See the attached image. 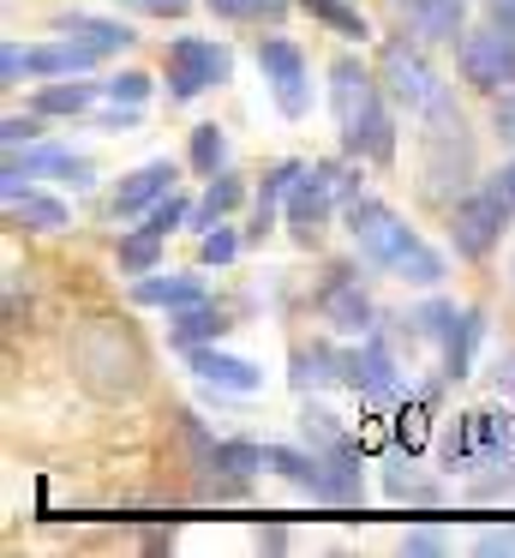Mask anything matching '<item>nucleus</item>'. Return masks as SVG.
<instances>
[{"instance_id": "obj_1", "label": "nucleus", "mask_w": 515, "mask_h": 558, "mask_svg": "<svg viewBox=\"0 0 515 558\" xmlns=\"http://www.w3.org/2000/svg\"><path fill=\"white\" fill-rule=\"evenodd\" d=\"M72 378L102 402H132L150 378V354H144L138 330L126 318H84L66 342Z\"/></svg>"}, {"instance_id": "obj_2", "label": "nucleus", "mask_w": 515, "mask_h": 558, "mask_svg": "<svg viewBox=\"0 0 515 558\" xmlns=\"http://www.w3.org/2000/svg\"><path fill=\"white\" fill-rule=\"evenodd\" d=\"M371 66H378L383 97H390L407 121H426L431 109L455 102V90L443 85V73L431 66L426 43H419L414 31H402V37H378V61H371Z\"/></svg>"}, {"instance_id": "obj_3", "label": "nucleus", "mask_w": 515, "mask_h": 558, "mask_svg": "<svg viewBox=\"0 0 515 558\" xmlns=\"http://www.w3.org/2000/svg\"><path fill=\"white\" fill-rule=\"evenodd\" d=\"M342 229L354 234L359 265L383 270V277H402V265L426 246V241H419V229H407V217L395 205H383L378 193L347 198V205H342Z\"/></svg>"}, {"instance_id": "obj_4", "label": "nucleus", "mask_w": 515, "mask_h": 558, "mask_svg": "<svg viewBox=\"0 0 515 558\" xmlns=\"http://www.w3.org/2000/svg\"><path fill=\"white\" fill-rule=\"evenodd\" d=\"M467 174H474L467 121H462L455 102H443V109H431L426 121H419V186H426L431 198H450V186H467Z\"/></svg>"}, {"instance_id": "obj_5", "label": "nucleus", "mask_w": 515, "mask_h": 558, "mask_svg": "<svg viewBox=\"0 0 515 558\" xmlns=\"http://www.w3.org/2000/svg\"><path fill=\"white\" fill-rule=\"evenodd\" d=\"M510 217H515V205L503 198L498 181L467 186V193L450 205V253L467 258V265L491 258V253L503 246V229H510Z\"/></svg>"}, {"instance_id": "obj_6", "label": "nucleus", "mask_w": 515, "mask_h": 558, "mask_svg": "<svg viewBox=\"0 0 515 558\" xmlns=\"http://www.w3.org/2000/svg\"><path fill=\"white\" fill-rule=\"evenodd\" d=\"M30 181H60V186H72V193H90L96 186V162L90 157H78V150H66V145H19V150H7V169H0V198L7 205H19L24 193H30Z\"/></svg>"}, {"instance_id": "obj_7", "label": "nucleus", "mask_w": 515, "mask_h": 558, "mask_svg": "<svg viewBox=\"0 0 515 558\" xmlns=\"http://www.w3.org/2000/svg\"><path fill=\"white\" fill-rule=\"evenodd\" d=\"M162 78H168V97L174 102H198L204 90H222L234 78V54L216 37H174L168 43V61H162Z\"/></svg>"}, {"instance_id": "obj_8", "label": "nucleus", "mask_w": 515, "mask_h": 558, "mask_svg": "<svg viewBox=\"0 0 515 558\" xmlns=\"http://www.w3.org/2000/svg\"><path fill=\"white\" fill-rule=\"evenodd\" d=\"M252 61H258V73H263V85H270V102L282 109V121H306L311 114V61H306V49H299L294 37H282V31H270V37H258Z\"/></svg>"}, {"instance_id": "obj_9", "label": "nucleus", "mask_w": 515, "mask_h": 558, "mask_svg": "<svg viewBox=\"0 0 515 558\" xmlns=\"http://www.w3.org/2000/svg\"><path fill=\"white\" fill-rule=\"evenodd\" d=\"M455 73H462V85H474L479 97H503V90L515 85V37L498 31L491 19L486 25H467V37L455 43Z\"/></svg>"}, {"instance_id": "obj_10", "label": "nucleus", "mask_w": 515, "mask_h": 558, "mask_svg": "<svg viewBox=\"0 0 515 558\" xmlns=\"http://www.w3.org/2000/svg\"><path fill=\"white\" fill-rule=\"evenodd\" d=\"M342 385L354 390V397L378 402V409H390V402L407 397V373L395 366V349H390L383 330H366V337L347 349V378H342Z\"/></svg>"}, {"instance_id": "obj_11", "label": "nucleus", "mask_w": 515, "mask_h": 558, "mask_svg": "<svg viewBox=\"0 0 515 558\" xmlns=\"http://www.w3.org/2000/svg\"><path fill=\"white\" fill-rule=\"evenodd\" d=\"M311 306H318V318L335 330V337H366V330H378V306H371V294H366V282H359L354 265L323 270Z\"/></svg>"}, {"instance_id": "obj_12", "label": "nucleus", "mask_w": 515, "mask_h": 558, "mask_svg": "<svg viewBox=\"0 0 515 558\" xmlns=\"http://www.w3.org/2000/svg\"><path fill=\"white\" fill-rule=\"evenodd\" d=\"M335 210H342V193H335L330 169H323V162H306V174H299V181L287 186V205H282L287 234H294L299 246H311L323 229H330Z\"/></svg>"}, {"instance_id": "obj_13", "label": "nucleus", "mask_w": 515, "mask_h": 558, "mask_svg": "<svg viewBox=\"0 0 515 558\" xmlns=\"http://www.w3.org/2000/svg\"><path fill=\"white\" fill-rule=\"evenodd\" d=\"M174 181H180V162H168V157L138 162L132 174H120L114 198H108V217H114V222H144L168 193H174Z\"/></svg>"}, {"instance_id": "obj_14", "label": "nucleus", "mask_w": 515, "mask_h": 558, "mask_svg": "<svg viewBox=\"0 0 515 558\" xmlns=\"http://www.w3.org/2000/svg\"><path fill=\"white\" fill-rule=\"evenodd\" d=\"M186 373L198 385L222 390V397H258L263 390V373L246 361V354H228L222 342H204V349H186Z\"/></svg>"}, {"instance_id": "obj_15", "label": "nucleus", "mask_w": 515, "mask_h": 558, "mask_svg": "<svg viewBox=\"0 0 515 558\" xmlns=\"http://www.w3.org/2000/svg\"><path fill=\"white\" fill-rule=\"evenodd\" d=\"M330 114H335V126H347V121H359V114L371 109V102L383 97V85H378V66H366L359 54H335L330 61Z\"/></svg>"}, {"instance_id": "obj_16", "label": "nucleus", "mask_w": 515, "mask_h": 558, "mask_svg": "<svg viewBox=\"0 0 515 558\" xmlns=\"http://www.w3.org/2000/svg\"><path fill=\"white\" fill-rule=\"evenodd\" d=\"M395 102L390 97H378L371 102L366 114H359V121H347L342 126V157H359V162H395Z\"/></svg>"}, {"instance_id": "obj_17", "label": "nucleus", "mask_w": 515, "mask_h": 558, "mask_svg": "<svg viewBox=\"0 0 515 558\" xmlns=\"http://www.w3.org/2000/svg\"><path fill=\"white\" fill-rule=\"evenodd\" d=\"M204 469H216V493H246L270 462H263L258 438H210L204 450Z\"/></svg>"}, {"instance_id": "obj_18", "label": "nucleus", "mask_w": 515, "mask_h": 558, "mask_svg": "<svg viewBox=\"0 0 515 558\" xmlns=\"http://www.w3.org/2000/svg\"><path fill=\"white\" fill-rule=\"evenodd\" d=\"M479 342H486V306H462V313L450 318V330L438 337V354H443L438 378H443V385H462V378L474 373Z\"/></svg>"}, {"instance_id": "obj_19", "label": "nucleus", "mask_w": 515, "mask_h": 558, "mask_svg": "<svg viewBox=\"0 0 515 558\" xmlns=\"http://www.w3.org/2000/svg\"><path fill=\"white\" fill-rule=\"evenodd\" d=\"M402 19L419 43H462L467 37V0H402Z\"/></svg>"}, {"instance_id": "obj_20", "label": "nucleus", "mask_w": 515, "mask_h": 558, "mask_svg": "<svg viewBox=\"0 0 515 558\" xmlns=\"http://www.w3.org/2000/svg\"><path fill=\"white\" fill-rule=\"evenodd\" d=\"M342 378H347V349H335V342H299L287 354V385L299 397H311L323 385H342Z\"/></svg>"}, {"instance_id": "obj_21", "label": "nucleus", "mask_w": 515, "mask_h": 558, "mask_svg": "<svg viewBox=\"0 0 515 558\" xmlns=\"http://www.w3.org/2000/svg\"><path fill=\"white\" fill-rule=\"evenodd\" d=\"M210 301L204 277L192 270H150V277H132V306H162V313H180V306Z\"/></svg>"}, {"instance_id": "obj_22", "label": "nucleus", "mask_w": 515, "mask_h": 558, "mask_svg": "<svg viewBox=\"0 0 515 558\" xmlns=\"http://www.w3.org/2000/svg\"><path fill=\"white\" fill-rule=\"evenodd\" d=\"M323 457V493L318 505H359L366 498V474H359V445L342 438L335 450H318Z\"/></svg>"}, {"instance_id": "obj_23", "label": "nucleus", "mask_w": 515, "mask_h": 558, "mask_svg": "<svg viewBox=\"0 0 515 558\" xmlns=\"http://www.w3.org/2000/svg\"><path fill=\"white\" fill-rule=\"evenodd\" d=\"M96 97H102V85H78V78H42V85L30 90V114H42V121H78V114H90Z\"/></svg>"}, {"instance_id": "obj_24", "label": "nucleus", "mask_w": 515, "mask_h": 558, "mask_svg": "<svg viewBox=\"0 0 515 558\" xmlns=\"http://www.w3.org/2000/svg\"><path fill=\"white\" fill-rule=\"evenodd\" d=\"M228 337V313L216 301H198V306H180V313H168V342H174L180 354L186 349H204V342H222Z\"/></svg>"}, {"instance_id": "obj_25", "label": "nucleus", "mask_w": 515, "mask_h": 558, "mask_svg": "<svg viewBox=\"0 0 515 558\" xmlns=\"http://www.w3.org/2000/svg\"><path fill=\"white\" fill-rule=\"evenodd\" d=\"M299 174H306V162H270V169H263V181H258V205H252V229H246V241H263V234L275 229V210L287 205V186L299 181Z\"/></svg>"}, {"instance_id": "obj_26", "label": "nucleus", "mask_w": 515, "mask_h": 558, "mask_svg": "<svg viewBox=\"0 0 515 558\" xmlns=\"http://www.w3.org/2000/svg\"><path fill=\"white\" fill-rule=\"evenodd\" d=\"M54 31H66V37L90 43L96 54H120V49H132V43H138V31H132L126 19H96V13H60Z\"/></svg>"}, {"instance_id": "obj_27", "label": "nucleus", "mask_w": 515, "mask_h": 558, "mask_svg": "<svg viewBox=\"0 0 515 558\" xmlns=\"http://www.w3.org/2000/svg\"><path fill=\"white\" fill-rule=\"evenodd\" d=\"M246 205V174H234V169H222V174H210V186H204V198L192 205V222L186 229H216V222H228L234 210Z\"/></svg>"}, {"instance_id": "obj_28", "label": "nucleus", "mask_w": 515, "mask_h": 558, "mask_svg": "<svg viewBox=\"0 0 515 558\" xmlns=\"http://www.w3.org/2000/svg\"><path fill=\"white\" fill-rule=\"evenodd\" d=\"M263 462H270V474L294 481L299 493H311V498L323 493V457L311 445H263Z\"/></svg>"}, {"instance_id": "obj_29", "label": "nucleus", "mask_w": 515, "mask_h": 558, "mask_svg": "<svg viewBox=\"0 0 515 558\" xmlns=\"http://www.w3.org/2000/svg\"><path fill=\"white\" fill-rule=\"evenodd\" d=\"M162 253H168V234H156L150 222H138V229H126L114 241V265L126 270V277H150V270H162Z\"/></svg>"}, {"instance_id": "obj_30", "label": "nucleus", "mask_w": 515, "mask_h": 558, "mask_svg": "<svg viewBox=\"0 0 515 558\" xmlns=\"http://www.w3.org/2000/svg\"><path fill=\"white\" fill-rule=\"evenodd\" d=\"M299 13H311L330 37H342V43H366L371 37V25H366V13H359L354 0H294Z\"/></svg>"}, {"instance_id": "obj_31", "label": "nucleus", "mask_w": 515, "mask_h": 558, "mask_svg": "<svg viewBox=\"0 0 515 558\" xmlns=\"http://www.w3.org/2000/svg\"><path fill=\"white\" fill-rule=\"evenodd\" d=\"M12 210V222H19V229H30V234H60L72 222V210H66V198H54V193H24L19 205H7Z\"/></svg>"}, {"instance_id": "obj_32", "label": "nucleus", "mask_w": 515, "mask_h": 558, "mask_svg": "<svg viewBox=\"0 0 515 558\" xmlns=\"http://www.w3.org/2000/svg\"><path fill=\"white\" fill-rule=\"evenodd\" d=\"M198 7L222 25H282L287 19V0H198Z\"/></svg>"}, {"instance_id": "obj_33", "label": "nucleus", "mask_w": 515, "mask_h": 558, "mask_svg": "<svg viewBox=\"0 0 515 558\" xmlns=\"http://www.w3.org/2000/svg\"><path fill=\"white\" fill-rule=\"evenodd\" d=\"M186 162L204 174V181H210V174H222V169H228V133H222V126H216V121H198V126H192Z\"/></svg>"}, {"instance_id": "obj_34", "label": "nucleus", "mask_w": 515, "mask_h": 558, "mask_svg": "<svg viewBox=\"0 0 515 558\" xmlns=\"http://www.w3.org/2000/svg\"><path fill=\"white\" fill-rule=\"evenodd\" d=\"M342 438H354V433L342 426V414L306 397V409H299V445H311V450H335Z\"/></svg>"}, {"instance_id": "obj_35", "label": "nucleus", "mask_w": 515, "mask_h": 558, "mask_svg": "<svg viewBox=\"0 0 515 558\" xmlns=\"http://www.w3.org/2000/svg\"><path fill=\"white\" fill-rule=\"evenodd\" d=\"M240 246H246V234H234L228 222H216V229L198 234V265L222 270V265H234V258H240Z\"/></svg>"}, {"instance_id": "obj_36", "label": "nucleus", "mask_w": 515, "mask_h": 558, "mask_svg": "<svg viewBox=\"0 0 515 558\" xmlns=\"http://www.w3.org/2000/svg\"><path fill=\"white\" fill-rule=\"evenodd\" d=\"M102 97H108V102H132V109H144V102L156 97V78L138 73V66H126V73H108V78H102Z\"/></svg>"}, {"instance_id": "obj_37", "label": "nucleus", "mask_w": 515, "mask_h": 558, "mask_svg": "<svg viewBox=\"0 0 515 558\" xmlns=\"http://www.w3.org/2000/svg\"><path fill=\"white\" fill-rule=\"evenodd\" d=\"M383 493H390L395 505H443V486L438 481H414V474H402V469L383 474Z\"/></svg>"}, {"instance_id": "obj_38", "label": "nucleus", "mask_w": 515, "mask_h": 558, "mask_svg": "<svg viewBox=\"0 0 515 558\" xmlns=\"http://www.w3.org/2000/svg\"><path fill=\"white\" fill-rule=\"evenodd\" d=\"M144 222H150L156 234H174V229H186V222H192V198H186V193H168V198H162V205H156Z\"/></svg>"}, {"instance_id": "obj_39", "label": "nucleus", "mask_w": 515, "mask_h": 558, "mask_svg": "<svg viewBox=\"0 0 515 558\" xmlns=\"http://www.w3.org/2000/svg\"><path fill=\"white\" fill-rule=\"evenodd\" d=\"M36 138H42V114H7V121H0V145L7 150L36 145Z\"/></svg>"}, {"instance_id": "obj_40", "label": "nucleus", "mask_w": 515, "mask_h": 558, "mask_svg": "<svg viewBox=\"0 0 515 558\" xmlns=\"http://www.w3.org/2000/svg\"><path fill=\"white\" fill-rule=\"evenodd\" d=\"M30 78V49L24 43H0V85H19Z\"/></svg>"}, {"instance_id": "obj_41", "label": "nucleus", "mask_w": 515, "mask_h": 558, "mask_svg": "<svg viewBox=\"0 0 515 558\" xmlns=\"http://www.w3.org/2000/svg\"><path fill=\"white\" fill-rule=\"evenodd\" d=\"M114 7L144 13V19H186V13H192V0H114Z\"/></svg>"}, {"instance_id": "obj_42", "label": "nucleus", "mask_w": 515, "mask_h": 558, "mask_svg": "<svg viewBox=\"0 0 515 558\" xmlns=\"http://www.w3.org/2000/svg\"><path fill=\"white\" fill-rule=\"evenodd\" d=\"M491 133H498L503 145H515V85L503 90V97H491Z\"/></svg>"}, {"instance_id": "obj_43", "label": "nucleus", "mask_w": 515, "mask_h": 558, "mask_svg": "<svg viewBox=\"0 0 515 558\" xmlns=\"http://www.w3.org/2000/svg\"><path fill=\"white\" fill-rule=\"evenodd\" d=\"M402 553L431 558V553H443V534H438V529H407V534H402Z\"/></svg>"}, {"instance_id": "obj_44", "label": "nucleus", "mask_w": 515, "mask_h": 558, "mask_svg": "<svg viewBox=\"0 0 515 558\" xmlns=\"http://www.w3.org/2000/svg\"><path fill=\"white\" fill-rule=\"evenodd\" d=\"M491 385H498L503 397H515V349H503L498 361H491Z\"/></svg>"}, {"instance_id": "obj_45", "label": "nucleus", "mask_w": 515, "mask_h": 558, "mask_svg": "<svg viewBox=\"0 0 515 558\" xmlns=\"http://www.w3.org/2000/svg\"><path fill=\"white\" fill-rule=\"evenodd\" d=\"M486 19H491L498 31H510V37H515V0H486Z\"/></svg>"}, {"instance_id": "obj_46", "label": "nucleus", "mask_w": 515, "mask_h": 558, "mask_svg": "<svg viewBox=\"0 0 515 558\" xmlns=\"http://www.w3.org/2000/svg\"><path fill=\"white\" fill-rule=\"evenodd\" d=\"M491 181H498V186H503V198H510V205H515V157H510V162H503V169H498V174H491Z\"/></svg>"}, {"instance_id": "obj_47", "label": "nucleus", "mask_w": 515, "mask_h": 558, "mask_svg": "<svg viewBox=\"0 0 515 558\" xmlns=\"http://www.w3.org/2000/svg\"><path fill=\"white\" fill-rule=\"evenodd\" d=\"M510 282H515V253H510Z\"/></svg>"}]
</instances>
